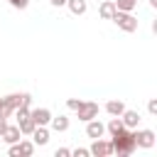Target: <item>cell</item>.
I'll return each mask as SVG.
<instances>
[{"mask_svg": "<svg viewBox=\"0 0 157 157\" xmlns=\"http://www.w3.org/2000/svg\"><path fill=\"white\" fill-rule=\"evenodd\" d=\"M110 137H113V140H110L113 155H118V157H130V155L137 150L135 130H130V128H123L120 132H115V135H110Z\"/></svg>", "mask_w": 157, "mask_h": 157, "instance_id": "cell-1", "label": "cell"}, {"mask_svg": "<svg viewBox=\"0 0 157 157\" xmlns=\"http://www.w3.org/2000/svg\"><path fill=\"white\" fill-rule=\"evenodd\" d=\"M123 32H135L137 29V17L132 15V12H123V10H115V15L110 17Z\"/></svg>", "mask_w": 157, "mask_h": 157, "instance_id": "cell-2", "label": "cell"}, {"mask_svg": "<svg viewBox=\"0 0 157 157\" xmlns=\"http://www.w3.org/2000/svg\"><path fill=\"white\" fill-rule=\"evenodd\" d=\"M32 152H34V142H32V140H17V142H12L10 150H7L10 157H29Z\"/></svg>", "mask_w": 157, "mask_h": 157, "instance_id": "cell-3", "label": "cell"}, {"mask_svg": "<svg viewBox=\"0 0 157 157\" xmlns=\"http://www.w3.org/2000/svg\"><path fill=\"white\" fill-rule=\"evenodd\" d=\"M76 118L83 120V123H88L91 118H98V103H93V101H81V105L76 108Z\"/></svg>", "mask_w": 157, "mask_h": 157, "instance_id": "cell-4", "label": "cell"}, {"mask_svg": "<svg viewBox=\"0 0 157 157\" xmlns=\"http://www.w3.org/2000/svg\"><path fill=\"white\" fill-rule=\"evenodd\" d=\"M135 142H137V147H145V150H150V147H155V142H157V135H155L152 130H137V128H135Z\"/></svg>", "mask_w": 157, "mask_h": 157, "instance_id": "cell-5", "label": "cell"}, {"mask_svg": "<svg viewBox=\"0 0 157 157\" xmlns=\"http://www.w3.org/2000/svg\"><path fill=\"white\" fill-rule=\"evenodd\" d=\"M88 152H91V155H96V157H108V155H113V147H110V142H108V140L96 137V140H93V145L88 147Z\"/></svg>", "mask_w": 157, "mask_h": 157, "instance_id": "cell-6", "label": "cell"}, {"mask_svg": "<svg viewBox=\"0 0 157 157\" xmlns=\"http://www.w3.org/2000/svg\"><path fill=\"white\" fill-rule=\"evenodd\" d=\"M29 118L34 120V125H49L52 110L49 108H29Z\"/></svg>", "mask_w": 157, "mask_h": 157, "instance_id": "cell-7", "label": "cell"}, {"mask_svg": "<svg viewBox=\"0 0 157 157\" xmlns=\"http://www.w3.org/2000/svg\"><path fill=\"white\" fill-rule=\"evenodd\" d=\"M86 135H88L91 140H96V137H103V135H105V125H103L98 118H91V120L86 123Z\"/></svg>", "mask_w": 157, "mask_h": 157, "instance_id": "cell-8", "label": "cell"}, {"mask_svg": "<svg viewBox=\"0 0 157 157\" xmlns=\"http://www.w3.org/2000/svg\"><path fill=\"white\" fill-rule=\"evenodd\" d=\"M120 120H123V125H125V128L135 130V128L140 125V113H137V110H128V108H125V110L120 113Z\"/></svg>", "mask_w": 157, "mask_h": 157, "instance_id": "cell-9", "label": "cell"}, {"mask_svg": "<svg viewBox=\"0 0 157 157\" xmlns=\"http://www.w3.org/2000/svg\"><path fill=\"white\" fill-rule=\"evenodd\" d=\"M0 140H2V142H7V145H12V142L22 140V132H20V128H17V125H5V130H2Z\"/></svg>", "mask_w": 157, "mask_h": 157, "instance_id": "cell-10", "label": "cell"}, {"mask_svg": "<svg viewBox=\"0 0 157 157\" xmlns=\"http://www.w3.org/2000/svg\"><path fill=\"white\" fill-rule=\"evenodd\" d=\"M32 142H34V147L39 145H47L49 142V130H47V125H37L34 130H32Z\"/></svg>", "mask_w": 157, "mask_h": 157, "instance_id": "cell-11", "label": "cell"}, {"mask_svg": "<svg viewBox=\"0 0 157 157\" xmlns=\"http://www.w3.org/2000/svg\"><path fill=\"white\" fill-rule=\"evenodd\" d=\"M98 15H101L103 20H110V17L115 15V2H113V0H101V7H98Z\"/></svg>", "mask_w": 157, "mask_h": 157, "instance_id": "cell-12", "label": "cell"}, {"mask_svg": "<svg viewBox=\"0 0 157 157\" xmlns=\"http://www.w3.org/2000/svg\"><path fill=\"white\" fill-rule=\"evenodd\" d=\"M49 123H52V130H56V132L69 130V118H66V115H56V118L52 115V120H49Z\"/></svg>", "mask_w": 157, "mask_h": 157, "instance_id": "cell-13", "label": "cell"}, {"mask_svg": "<svg viewBox=\"0 0 157 157\" xmlns=\"http://www.w3.org/2000/svg\"><path fill=\"white\" fill-rule=\"evenodd\" d=\"M17 128H20V132H22V135H32V130H34L37 125H34V120H32L29 115H25V118H20V120H17Z\"/></svg>", "mask_w": 157, "mask_h": 157, "instance_id": "cell-14", "label": "cell"}, {"mask_svg": "<svg viewBox=\"0 0 157 157\" xmlns=\"http://www.w3.org/2000/svg\"><path fill=\"white\" fill-rule=\"evenodd\" d=\"M123 110H125V103L123 101H108L105 103V113L108 115H120Z\"/></svg>", "mask_w": 157, "mask_h": 157, "instance_id": "cell-15", "label": "cell"}, {"mask_svg": "<svg viewBox=\"0 0 157 157\" xmlns=\"http://www.w3.org/2000/svg\"><path fill=\"white\" fill-rule=\"evenodd\" d=\"M66 5H69V10H71L74 15H83V12L88 10L86 0H66Z\"/></svg>", "mask_w": 157, "mask_h": 157, "instance_id": "cell-16", "label": "cell"}, {"mask_svg": "<svg viewBox=\"0 0 157 157\" xmlns=\"http://www.w3.org/2000/svg\"><path fill=\"white\" fill-rule=\"evenodd\" d=\"M125 125H123V120H120V115H113L110 120H108V125H105V130L110 132V135H115V132H120Z\"/></svg>", "mask_w": 157, "mask_h": 157, "instance_id": "cell-17", "label": "cell"}, {"mask_svg": "<svg viewBox=\"0 0 157 157\" xmlns=\"http://www.w3.org/2000/svg\"><path fill=\"white\" fill-rule=\"evenodd\" d=\"M115 2V10H123V12H132L137 7V0H113Z\"/></svg>", "mask_w": 157, "mask_h": 157, "instance_id": "cell-18", "label": "cell"}, {"mask_svg": "<svg viewBox=\"0 0 157 157\" xmlns=\"http://www.w3.org/2000/svg\"><path fill=\"white\" fill-rule=\"evenodd\" d=\"M12 113H15V110H12V105H10L5 98H0V118H2V120H7Z\"/></svg>", "mask_w": 157, "mask_h": 157, "instance_id": "cell-19", "label": "cell"}, {"mask_svg": "<svg viewBox=\"0 0 157 157\" xmlns=\"http://www.w3.org/2000/svg\"><path fill=\"white\" fill-rule=\"evenodd\" d=\"M12 7H17V10H25L27 5H29V0H7Z\"/></svg>", "mask_w": 157, "mask_h": 157, "instance_id": "cell-20", "label": "cell"}, {"mask_svg": "<svg viewBox=\"0 0 157 157\" xmlns=\"http://www.w3.org/2000/svg\"><path fill=\"white\" fill-rule=\"evenodd\" d=\"M71 155H74V157H88L91 152H88L86 147H76V150H71Z\"/></svg>", "mask_w": 157, "mask_h": 157, "instance_id": "cell-21", "label": "cell"}, {"mask_svg": "<svg viewBox=\"0 0 157 157\" xmlns=\"http://www.w3.org/2000/svg\"><path fill=\"white\" fill-rule=\"evenodd\" d=\"M78 105H81V98H69L66 101V108H71V110H76Z\"/></svg>", "mask_w": 157, "mask_h": 157, "instance_id": "cell-22", "label": "cell"}, {"mask_svg": "<svg viewBox=\"0 0 157 157\" xmlns=\"http://www.w3.org/2000/svg\"><path fill=\"white\" fill-rule=\"evenodd\" d=\"M54 155H56V157H69V155H71V150H69V147H56V152H54Z\"/></svg>", "mask_w": 157, "mask_h": 157, "instance_id": "cell-23", "label": "cell"}, {"mask_svg": "<svg viewBox=\"0 0 157 157\" xmlns=\"http://www.w3.org/2000/svg\"><path fill=\"white\" fill-rule=\"evenodd\" d=\"M147 110H150L152 115H157V101H155V98H152V101L147 103Z\"/></svg>", "mask_w": 157, "mask_h": 157, "instance_id": "cell-24", "label": "cell"}, {"mask_svg": "<svg viewBox=\"0 0 157 157\" xmlns=\"http://www.w3.org/2000/svg\"><path fill=\"white\" fill-rule=\"evenodd\" d=\"M54 7H61V5H66V0H49Z\"/></svg>", "mask_w": 157, "mask_h": 157, "instance_id": "cell-25", "label": "cell"}, {"mask_svg": "<svg viewBox=\"0 0 157 157\" xmlns=\"http://www.w3.org/2000/svg\"><path fill=\"white\" fill-rule=\"evenodd\" d=\"M5 125H7V120H2V118H0V135H2V130H5Z\"/></svg>", "mask_w": 157, "mask_h": 157, "instance_id": "cell-26", "label": "cell"}, {"mask_svg": "<svg viewBox=\"0 0 157 157\" xmlns=\"http://www.w3.org/2000/svg\"><path fill=\"white\" fill-rule=\"evenodd\" d=\"M150 5H152V7H157V0H150Z\"/></svg>", "mask_w": 157, "mask_h": 157, "instance_id": "cell-27", "label": "cell"}]
</instances>
